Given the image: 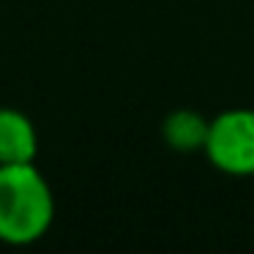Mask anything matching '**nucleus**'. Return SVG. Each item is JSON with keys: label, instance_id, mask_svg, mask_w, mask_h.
<instances>
[{"label": "nucleus", "instance_id": "obj_4", "mask_svg": "<svg viewBox=\"0 0 254 254\" xmlns=\"http://www.w3.org/2000/svg\"><path fill=\"white\" fill-rule=\"evenodd\" d=\"M210 121L197 110H175L161 123V137L178 153H194L205 148Z\"/></svg>", "mask_w": 254, "mask_h": 254}, {"label": "nucleus", "instance_id": "obj_2", "mask_svg": "<svg viewBox=\"0 0 254 254\" xmlns=\"http://www.w3.org/2000/svg\"><path fill=\"white\" fill-rule=\"evenodd\" d=\"M202 153L219 172L254 175V110H227L210 121Z\"/></svg>", "mask_w": 254, "mask_h": 254}, {"label": "nucleus", "instance_id": "obj_3", "mask_svg": "<svg viewBox=\"0 0 254 254\" xmlns=\"http://www.w3.org/2000/svg\"><path fill=\"white\" fill-rule=\"evenodd\" d=\"M39 137L28 115L0 107V164H28L36 159Z\"/></svg>", "mask_w": 254, "mask_h": 254}, {"label": "nucleus", "instance_id": "obj_1", "mask_svg": "<svg viewBox=\"0 0 254 254\" xmlns=\"http://www.w3.org/2000/svg\"><path fill=\"white\" fill-rule=\"evenodd\" d=\"M55 219V197L47 178L28 164H0V241L28 246L47 235Z\"/></svg>", "mask_w": 254, "mask_h": 254}]
</instances>
